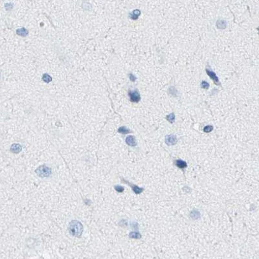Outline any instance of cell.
<instances>
[{
  "instance_id": "22",
  "label": "cell",
  "mask_w": 259,
  "mask_h": 259,
  "mask_svg": "<svg viewBox=\"0 0 259 259\" xmlns=\"http://www.w3.org/2000/svg\"><path fill=\"white\" fill-rule=\"evenodd\" d=\"M129 77H130V80H131V81H132V82H135V81L136 77H135V76L133 75H132V74H131V73L130 74Z\"/></svg>"
},
{
  "instance_id": "8",
  "label": "cell",
  "mask_w": 259,
  "mask_h": 259,
  "mask_svg": "<svg viewBox=\"0 0 259 259\" xmlns=\"http://www.w3.org/2000/svg\"><path fill=\"white\" fill-rule=\"evenodd\" d=\"M10 151L13 153H19L21 151V146L19 144H13L10 147Z\"/></svg>"
},
{
  "instance_id": "13",
  "label": "cell",
  "mask_w": 259,
  "mask_h": 259,
  "mask_svg": "<svg viewBox=\"0 0 259 259\" xmlns=\"http://www.w3.org/2000/svg\"><path fill=\"white\" fill-rule=\"evenodd\" d=\"M190 217L192 218L193 219H198L200 218V213L198 211L196 210H194L192 211L190 214Z\"/></svg>"
},
{
  "instance_id": "3",
  "label": "cell",
  "mask_w": 259,
  "mask_h": 259,
  "mask_svg": "<svg viewBox=\"0 0 259 259\" xmlns=\"http://www.w3.org/2000/svg\"><path fill=\"white\" fill-rule=\"evenodd\" d=\"M205 71H206L207 74L210 77V78H211V79L213 80V81H214V84H215L216 85L220 86L221 84H220V80H219V78H218V77L216 76V73H215L213 71L211 70L209 66L208 67V68H206V69H205Z\"/></svg>"
},
{
  "instance_id": "4",
  "label": "cell",
  "mask_w": 259,
  "mask_h": 259,
  "mask_svg": "<svg viewBox=\"0 0 259 259\" xmlns=\"http://www.w3.org/2000/svg\"><path fill=\"white\" fill-rule=\"evenodd\" d=\"M128 95L130 98V101L133 103H138L141 99V96L137 91H130Z\"/></svg>"
},
{
  "instance_id": "11",
  "label": "cell",
  "mask_w": 259,
  "mask_h": 259,
  "mask_svg": "<svg viewBox=\"0 0 259 259\" xmlns=\"http://www.w3.org/2000/svg\"><path fill=\"white\" fill-rule=\"evenodd\" d=\"M140 14H141V11H140L139 10H134L130 14V18L132 19L135 20V19H138V18H139V16H140Z\"/></svg>"
},
{
  "instance_id": "12",
  "label": "cell",
  "mask_w": 259,
  "mask_h": 259,
  "mask_svg": "<svg viewBox=\"0 0 259 259\" xmlns=\"http://www.w3.org/2000/svg\"><path fill=\"white\" fill-rule=\"evenodd\" d=\"M216 26L218 29H225L227 26V23H226V21H224V20H218V21L216 22Z\"/></svg>"
},
{
  "instance_id": "16",
  "label": "cell",
  "mask_w": 259,
  "mask_h": 259,
  "mask_svg": "<svg viewBox=\"0 0 259 259\" xmlns=\"http://www.w3.org/2000/svg\"><path fill=\"white\" fill-rule=\"evenodd\" d=\"M166 119L170 123H174L175 121V114L174 113H172V114L167 115L166 117Z\"/></svg>"
},
{
  "instance_id": "7",
  "label": "cell",
  "mask_w": 259,
  "mask_h": 259,
  "mask_svg": "<svg viewBox=\"0 0 259 259\" xmlns=\"http://www.w3.org/2000/svg\"><path fill=\"white\" fill-rule=\"evenodd\" d=\"M127 144L129 146H135L137 144V140H136V138L133 135H128L127 138H126V140H125Z\"/></svg>"
},
{
  "instance_id": "14",
  "label": "cell",
  "mask_w": 259,
  "mask_h": 259,
  "mask_svg": "<svg viewBox=\"0 0 259 259\" xmlns=\"http://www.w3.org/2000/svg\"><path fill=\"white\" fill-rule=\"evenodd\" d=\"M118 132L121 133L122 134H128V133L131 132V131L126 127H121L119 128Z\"/></svg>"
},
{
  "instance_id": "5",
  "label": "cell",
  "mask_w": 259,
  "mask_h": 259,
  "mask_svg": "<svg viewBox=\"0 0 259 259\" xmlns=\"http://www.w3.org/2000/svg\"><path fill=\"white\" fill-rule=\"evenodd\" d=\"M177 141H178L177 140V137L174 134L168 135L165 137V142L168 146L174 145L175 144H176Z\"/></svg>"
},
{
  "instance_id": "21",
  "label": "cell",
  "mask_w": 259,
  "mask_h": 259,
  "mask_svg": "<svg viewBox=\"0 0 259 259\" xmlns=\"http://www.w3.org/2000/svg\"><path fill=\"white\" fill-rule=\"evenodd\" d=\"M114 188H115V190L117 191L118 192H123L124 191V190H125V188L120 185H115V187H114Z\"/></svg>"
},
{
  "instance_id": "18",
  "label": "cell",
  "mask_w": 259,
  "mask_h": 259,
  "mask_svg": "<svg viewBox=\"0 0 259 259\" xmlns=\"http://www.w3.org/2000/svg\"><path fill=\"white\" fill-rule=\"evenodd\" d=\"M169 93H170L172 95H173V96L177 97V93H178V91H177V90L175 89L174 87L171 86V87H170V88H169Z\"/></svg>"
},
{
  "instance_id": "9",
  "label": "cell",
  "mask_w": 259,
  "mask_h": 259,
  "mask_svg": "<svg viewBox=\"0 0 259 259\" xmlns=\"http://www.w3.org/2000/svg\"><path fill=\"white\" fill-rule=\"evenodd\" d=\"M176 165L179 168H186L187 166V164L185 161H184L181 159H178L176 161Z\"/></svg>"
},
{
  "instance_id": "17",
  "label": "cell",
  "mask_w": 259,
  "mask_h": 259,
  "mask_svg": "<svg viewBox=\"0 0 259 259\" xmlns=\"http://www.w3.org/2000/svg\"><path fill=\"white\" fill-rule=\"evenodd\" d=\"M42 79H43V80L45 82H46V83H49V82H50L52 80V78L49 75H48V74H44L43 75V77H42Z\"/></svg>"
},
{
  "instance_id": "19",
  "label": "cell",
  "mask_w": 259,
  "mask_h": 259,
  "mask_svg": "<svg viewBox=\"0 0 259 259\" xmlns=\"http://www.w3.org/2000/svg\"><path fill=\"white\" fill-rule=\"evenodd\" d=\"M200 86H201L202 88H203V89L207 90V89H209V84L206 81H202V82H201Z\"/></svg>"
},
{
  "instance_id": "2",
  "label": "cell",
  "mask_w": 259,
  "mask_h": 259,
  "mask_svg": "<svg viewBox=\"0 0 259 259\" xmlns=\"http://www.w3.org/2000/svg\"><path fill=\"white\" fill-rule=\"evenodd\" d=\"M35 172L39 177L46 178L51 174V170L48 166L45 165H42L36 170Z\"/></svg>"
},
{
  "instance_id": "1",
  "label": "cell",
  "mask_w": 259,
  "mask_h": 259,
  "mask_svg": "<svg viewBox=\"0 0 259 259\" xmlns=\"http://www.w3.org/2000/svg\"><path fill=\"white\" fill-rule=\"evenodd\" d=\"M83 230L84 227L82 224L78 220L71 221L68 226V231L69 233L75 237H80Z\"/></svg>"
},
{
  "instance_id": "20",
  "label": "cell",
  "mask_w": 259,
  "mask_h": 259,
  "mask_svg": "<svg viewBox=\"0 0 259 259\" xmlns=\"http://www.w3.org/2000/svg\"><path fill=\"white\" fill-rule=\"evenodd\" d=\"M213 130V126H211V125H208L206 126L203 128V131L205 133H209L211 131H212V130Z\"/></svg>"
},
{
  "instance_id": "6",
  "label": "cell",
  "mask_w": 259,
  "mask_h": 259,
  "mask_svg": "<svg viewBox=\"0 0 259 259\" xmlns=\"http://www.w3.org/2000/svg\"><path fill=\"white\" fill-rule=\"evenodd\" d=\"M121 181L123 183H127L128 185H129L131 187V189H132L133 191V192H134L135 194H141V192H143V190H144V189H143V188L139 187L137 185H133V184L130 183H129L128 181L125 180V179H122Z\"/></svg>"
},
{
  "instance_id": "15",
  "label": "cell",
  "mask_w": 259,
  "mask_h": 259,
  "mask_svg": "<svg viewBox=\"0 0 259 259\" xmlns=\"http://www.w3.org/2000/svg\"><path fill=\"white\" fill-rule=\"evenodd\" d=\"M129 237L135 239H140L141 238V235L139 232H131L130 233Z\"/></svg>"
},
{
  "instance_id": "10",
  "label": "cell",
  "mask_w": 259,
  "mask_h": 259,
  "mask_svg": "<svg viewBox=\"0 0 259 259\" xmlns=\"http://www.w3.org/2000/svg\"><path fill=\"white\" fill-rule=\"evenodd\" d=\"M16 33L18 34L19 36L25 37V36H26L27 34H28L29 32H28V30H27V29H25V28L23 27V28H21V29H18V30H16Z\"/></svg>"
}]
</instances>
